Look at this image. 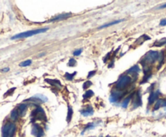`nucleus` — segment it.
Returning <instances> with one entry per match:
<instances>
[{
	"label": "nucleus",
	"mask_w": 166,
	"mask_h": 137,
	"mask_svg": "<svg viewBox=\"0 0 166 137\" xmlns=\"http://www.w3.org/2000/svg\"><path fill=\"white\" fill-rule=\"evenodd\" d=\"M16 131V126L12 122H7L2 128V137H13Z\"/></svg>",
	"instance_id": "f257e3e1"
},
{
	"label": "nucleus",
	"mask_w": 166,
	"mask_h": 137,
	"mask_svg": "<svg viewBox=\"0 0 166 137\" xmlns=\"http://www.w3.org/2000/svg\"><path fill=\"white\" fill-rule=\"evenodd\" d=\"M49 29L48 28H42V29H36V30H30V31H27L24 32H21L15 35L14 36H12L11 39V40H17V39H22V38H27V37H30V36H33L34 35L36 34H40V33H43L46 32L47 30Z\"/></svg>",
	"instance_id": "f03ea898"
},
{
	"label": "nucleus",
	"mask_w": 166,
	"mask_h": 137,
	"mask_svg": "<svg viewBox=\"0 0 166 137\" xmlns=\"http://www.w3.org/2000/svg\"><path fill=\"white\" fill-rule=\"evenodd\" d=\"M159 52L157 51H149L147 53L143 59L141 61V64L145 66L146 65H149V64H152L156 61V60L159 59Z\"/></svg>",
	"instance_id": "7ed1b4c3"
},
{
	"label": "nucleus",
	"mask_w": 166,
	"mask_h": 137,
	"mask_svg": "<svg viewBox=\"0 0 166 137\" xmlns=\"http://www.w3.org/2000/svg\"><path fill=\"white\" fill-rule=\"evenodd\" d=\"M31 117H32V122L34 123L35 121H46V112L41 107H36L35 110H33L31 113Z\"/></svg>",
	"instance_id": "20e7f679"
},
{
	"label": "nucleus",
	"mask_w": 166,
	"mask_h": 137,
	"mask_svg": "<svg viewBox=\"0 0 166 137\" xmlns=\"http://www.w3.org/2000/svg\"><path fill=\"white\" fill-rule=\"evenodd\" d=\"M130 82H131V78L129 76L122 75L117 80V84H116V88L118 90H125L128 85H130Z\"/></svg>",
	"instance_id": "39448f33"
},
{
	"label": "nucleus",
	"mask_w": 166,
	"mask_h": 137,
	"mask_svg": "<svg viewBox=\"0 0 166 137\" xmlns=\"http://www.w3.org/2000/svg\"><path fill=\"white\" fill-rule=\"evenodd\" d=\"M32 134L36 137H42L44 136V130L41 126L33 124V127H32Z\"/></svg>",
	"instance_id": "423d86ee"
},
{
	"label": "nucleus",
	"mask_w": 166,
	"mask_h": 137,
	"mask_svg": "<svg viewBox=\"0 0 166 137\" xmlns=\"http://www.w3.org/2000/svg\"><path fill=\"white\" fill-rule=\"evenodd\" d=\"M133 107L137 108L142 105V98H141V94H140V90H138L133 95Z\"/></svg>",
	"instance_id": "0eeeda50"
},
{
	"label": "nucleus",
	"mask_w": 166,
	"mask_h": 137,
	"mask_svg": "<svg viewBox=\"0 0 166 137\" xmlns=\"http://www.w3.org/2000/svg\"><path fill=\"white\" fill-rule=\"evenodd\" d=\"M124 95V93L122 92L118 91V90H116V91H113L111 93L110 97H109V100L111 101V102H117L118 99H120L122 96Z\"/></svg>",
	"instance_id": "6e6552de"
},
{
	"label": "nucleus",
	"mask_w": 166,
	"mask_h": 137,
	"mask_svg": "<svg viewBox=\"0 0 166 137\" xmlns=\"http://www.w3.org/2000/svg\"><path fill=\"white\" fill-rule=\"evenodd\" d=\"M160 95V92L156 91V92H151V94L149 95V98H148V105H152V103L155 102V101L157 100V98L159 97Z\"/></svg>",
	"instance_id": "1a4fd4ad"
},
{
	"label": "nucleus",
	"mask_w": 166,
	"mask_h": 137,
	"mask_svg": "<svg viewBox=\"0 0 166 137\" xmlns=\"http://www.w3.org/2000/svg\"><path fill=\"white\" fill-rule=\"evenodd\" d=\"M72 16V14L71 13H65V14H62V15H59L58 16L54 17V18H53L50 20V21H57V20H64V19H67L69 17Z\"/></svg>",
	"instance_id": "9d476101"
},
{
	"label": "nucleus",
	"mask_w": 166,
	"mask_h": 137,
	"mask_svg": "<svg viewBox=\"0 0 166 137\" xmlns=\"http://www.w3.org/2000/svg\"><path fill=\"white\" fill-rule=\"evenodd\" d=\"M26 110H27V105L24 104V103H21L18 106V111H19V113H20V116H24L25 115V113H26Z\"/></svg>",
	"instance_id": "9b49d317"
},
{
	"label": "nucleus",
	"mask_w": 166,
	"mask_h": 137,
	"mask_svg": "<svg viewBox=\"0 0 166 137\" xmlns=\"http://www.w3.org/2000/svg\"><path fill=\"white\" fill-rule=\"evenodd\" d=\"M81 114L84 115V116H90L92 114H93V110L92 107H87L86 108H84L83 111H81Z\"/></svg>",
	"instance_id": "f8f14e48"
},
{
	"label": "nucleus",
	"mask_w": 166,
	"mask_h": 137,
	"mask_svg": "<svg viewBox=\"0 0 166 137\" xmlns=\"http://www.w3.org/2000/svg\"><path fill=\"white\" fill-rule=\"evenodd\" d=\"M20 116V113L18 111V108H15L13 111L11 112V119L13 121H16Z\"/></svg>",
	"instance_id": "ddd939ff"
},
{
	"label": "nucleus",
	"mask_w": 166,
	"mask_h": 137,
	"mask_svg": "<svg viewBox=\"0 0 166 137\" xmlns=\"http://www.w3.org/2000/svg\"><path fill=\"white\" fill-rule=\"evenodd\" d=\"M123 20H116V21H114V22H111V23H106V24H104V25H102V26H100L98 28V29H102V28H108V27H110L112 25H114V24H117V23H119L121 22H122Z\"/></svg>",
	"instance_id": "4468645a"
},
{
	"label": "nucleus",
	"mask_w": 166,
	"mask_h": 137,
	"mask_svg": "<svg viewBox=\"0 0 166 137\" xmlns=\"http://www.w3.org/2000/svg\"><path fill=\"white\" fill-rule=\"evenodd\" d=\"M47 83H49L50 85H55V86H58L59 85V87H61L62 85H61V83L59 82V80H52V79H46L45 80Z\"/></svg>",
	"instance_id": "2eb2a0df"
},
{
	"label": "nucleus",
	"mask_w": 166,
	"mask_h": 137,
	"mask_svg": "<svg viewBox=\"0 0 166 137\" xmlns=\"http://www.w3.org/2000/svg\"><path fill=\"white\" fill-rule=\"evenodd\" d=\"M132 97H133V95H130L129 97L125 98L123 101H122V107L123 108H127V106L129 105V102H130V101L131 100Z\"/></svg>",
	"instance_id": "dca6fc26"
},
{
	"label": "nucleus",
	"mask_w": 166,
	"mask_h": 137,
	"mask_svg": "<svg viewBox=\"0 0 166 137\" xmlns=\"http://www.w3.org/2000/svg\"><path fill=\"white\" fill-rule=\"evenodd\" d=\"M72 115H73V109L72 107L69 105L68 106V111H67V123H70L72 121Z\"/></svg>",
	"instance_id": "f3484780"
},
{
	"label": "nucleus",
	"mask_w": 166,
	"mask_h": 137,
	"mask_svg": "<svg viewBox=\"0 0 166 137\" xmlns=\"http://www.w3.org/2000/svg\"><path fill=\"white\" fill-rule=\"evenodd\" d=\"M144 72V76H143V78L142 80V82H140L141 84H143V83H145L148 81V79L151 78V76H152V73L150 72H148V70L147 71H143Z\"/></svg>",
	"instance_id": "a211bd4d"
},
{
	"label": "nucleus",
	"mask_w": 166,
	"mask_h": 137,
	"mask_svg": "<svg viewBox=\"0 0 166 137\" xmlns=\"http://www.w3.org/2000/svg\"><path fill=\"white\" fill-rule=\"evenodd\" d=\"M93 95H94V93H93V91L91 90H87V91L85 92L84 95H83V98H84V99H87V98H92Z\"/></svg>",
	"instance_id": "6ab92c4d"
},
{
	"label": "nucleus",
	"mask_w": 166,
	"mask_h": 137,
	"mask_svg": "<svg viewBox=\"0 0 166 137\" xmlns=\"http://www.w3.org/2000/svg\"><path fill=\"white\" fill-rule=\"evenodd\" d=\"M163 102H164V100H162V99H158V100L156 101L155 106H154L153 111H157L160 107H162Z\"/></svg>",
	"instance_id": "aec40b11"
},
{
	"label": "nucleus",
	"mask_w": 166,
	"mask_h": 137,
	"mask_svg": "<svg viewBox=\"0 0 166 137\" xmlns=\"http://www.w3.org/2000/svg\"><path fill=\"white\" fill-rule=\"evenodd\" d=\"M32 64V61L31 60H27V61H24L21 62L20 64V67H26V66H29Z\"/></svg>",
	"instance_id": "412c9836"
},
{
	"label": "nucleus",
	"mask_w": 166,
	"mask_h": 137,
	"mask_svg": "<svg viewBox=\"0 0 166 137\" xmlns=\"http://www.w3.org/2000/svg\"><path fill=\"white\" fill-rule=\"evenodd\" d=\"M76 74V72H74L73 73H67L65 74V78L67 80H68V81H71V80H72L73 79V78L75 77V75Z\"/></svg>",
	"instance_id": "4be33fe9"
},
{
	"label": "nucleus",
	"mask_w": 166,
	"mask_h": 137,
	"mask_svg": "<svg viewBox=\"0 0 166 137\" xmlns=\"http://www.w3.org/2000/svg\"><path fill=\"white\" fill-rule=\"evenodd\" d=\"M139 70H140V69H139V67H138L137 65H135L132 68H130L127 72L130 73H137L139 72Z\"/></svg>",
	"instance_id": "5701e85b"
},
{
	"label": "nucleus",
	"mask_w": 166,
	"mask_h": 137,
	"mask_svg": "<svg viewBox=\"0 0 166 137\" xmlns=\"http://www.w3.org/2000/svg\"><path fill=\"white\" fill-rule=\"evenodd\" d=\"M35 97L37 98H39L40 100H42V102H46L47 100H48V98H46V96H44V95H35Z\"/></svg>",
	"instance_id": "b1692460"
},
{
	"label": "nucleus",
	"mask_w": 166,
	"mask_h": 137,
	"mask_svg": "<svg viewBox=\"0 0 166 137\" xmlns=\"http://www.w3.org/2000/svg\"><path fill=\"white\" fill-rule=\"evenodd\" d=\"M92 85V83L90 81H87V82H85L84 83V85H83V88L84 89H88L89 88L91 85Z\"/></svg>",
	"instance_id": "393cba45"
},
{
	"label": "nucleus",
	"mask_w": 166,
	"mask_h": 137,
	"mask_svg": "<svg viewBox=\"0 0 166 137\" xmlns=\"http://www.w3.org/2000/svg\"><path fill=\"white\" fill-rule=\"evenodd\" d=\"M94 127V124H88L86 127H85V128L84 129V131H82V134H84V132L85 131L88 130V129H92Z\"/></svg>",
	"instance_id": "a878e982"
},
{
	"label": "nucleus",
	"mask_w": 166,
	"mask_h": 137,
	"mask_svg": "<svg viewBox=\"0 0 166 137\" xmlns=\"http://www.w3.org/2000/svg\"><path fill=\"white\" fill-rule=\"evenodd\" d=\"M75 65H76V61H75V59L73 58L70 59V61H69V63H68L69 66L73 67V66H75Z\"/></svg>",
	"instance_id": "bb28decb"
},
{
	"label": "nucleus",
	"mask_w": 166,
	"mask_h": 137,
	"mask_svg": "<svg viewBox=\"0 0 166 137\" xmlns=\"http://www.w3.org/2000/svg\"><path fill=\"white\" fill-rule=\"evenodd\" d=\"M15 90H16V88H15V87H14V88H11V90H8V91H7V93L5 94V97H6V96H8V95H12V94H13V92L15 91Z\"/></svg>",
	"instance_id": "cd10ccee"
},
{
	"label": "nucleus",
	"mask_w": 166,
	"mask_h": 137,
	"mask_svg": "<svg viewBox=\"0 0 166 137\" xmlns=\"http://www.w3.org/2000/svg\"><path fill=\"white\" fill-rule=\"evenodd\" d=\"M82 53V49H78L75 52H73V55L74 56H79Z\"/></svg>",
	"instance_id": "c85d7f7f"
},
{
	"label": "nucleus",
	"mask_w": 166,
	"mask_h": 137,
	"mask_svg": "<svg viewBox=\"0 0 166 137\" xmlns=\"http://www.w3.org/2000/svg\"><path fill=\"white\" fill-rule=\"evenodd\" d=\"M160 26H166L165 19H163V20H160Z\"/></svg>",
	"instance_id": "c756f323"
},
{
	"label": "nucleus",
	"mask_w": 166,
	"mask_h": 137,
	"mask_svg": "<svg viewBox=\"0 0 166 137\" xmlns=\"http://www.w3.org/2000/svg\"><path fill=\"white\" fill-rule=\"evenodd\" d=\"M95 73H96V71H95V70H93V71H91V72L88 73V78H91V77H92V76L94 75Z\"/></svg>",
	"instance_id": "7c9ffc66"
},
{
	"label": "nucleus",
	"mask_w": 166,
	"mask_h": 137,
	"mask_svg": "<svg viewBox=\"0 0 166 137\" xmlns=\"http://www.w3.org/2000/svg\"><path fill=\"white\" fill-rule=\"evenodd\" d=\"M9 70H10V68H4V69H1V72L6 73V72H8Z\"/></svg>",
	"instance_id": "2f4dec72"
},
{
	"label": "nucleus",
	"mask_w": 166,
	"mask_h": 137,
	"mask_svg": "<svg viewBox=\"0 0 166 137\" xmlns=\"http://www.w3.org/2000/svg\"><path fill=\"white\" fill-rule=\"evenodd\" d=\"M162 107H166V101H165V100H164V102H163Z\"/></svg>",
	"instance_id": "473e14b6"
},
{
	"label": "nucleus",
	"mask_w": 166,
	"mask_h": 137,
	"mask_svg": "<svg viewBox=\"0 0 166 137\" xmlns=\"http://www.w3.org/2000/svg\"><path fill=\"white\" fill-rule=\"evenodd\" d=\"M165 7H166V4H164V5H162V6H160L159 8H160V9H161V8H165Z\"/></svg>",
	"instance_id": "72a5a7b5"
}]
</instances>
